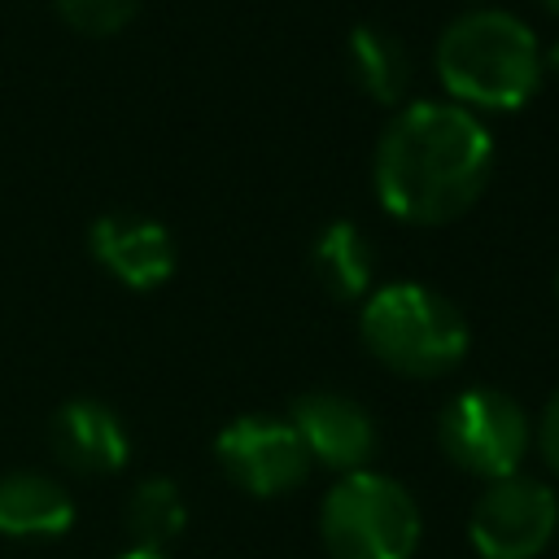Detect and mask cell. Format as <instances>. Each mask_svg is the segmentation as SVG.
I'll return each mask as SVG.
<instances>
[{"label":"cell","mask_w":559,"mask_h":559,"mask_svg":"<svg viewBox=\"0 0 559 559\" xmlns=\"http://www.w3.org/2000/svg\"><path fill=\"white\" fill-rule=\"evenodd\" d=\"M493 175L489 127L454 100L402 105L371 157V183L380 205L415 227H441L463 218Z\"/></svg>","instance_id":"obj_1"},{"label":"cell","mask_w":559,"mask_h":559,"mask_svg":"<svg viewBox=\"0 0 559 559\" xmlns=\"http://www.w3.org/2000/svg\"><path fill=\"white\" fill-rule=\"evenodd\" d=\"M437 79L463 109H520L542 87L537 35L502 9H472L437 39Z\"/></svg>","instance_id":"obj_2"},{"label":"cell","mask_w":559,"mask_h":559,"mask_svg":"<svg viewBox=\"0 0 559 559\" xmlns=\"http://www.w3.org/2000/svg\"><path fill=\"white\" fill-rule=\"evenodd\" d=\"M358 328L376 362L415 380L450 376L472 345V328L463 310L419 280L371 288L362 301Z\"/></svg>","instance_id":"obj_3"},{"label":"cell","mask_w":559,"mask_h":559,"mask_svg":"<svg viewBox=\"0 0 559 559\" xmlns=\"http://www.w3.org/2000/svg\"><path fill=\"white\" fill-rule=\"evenodd\" d=\"M424 520L415 498L380 472H345L323 493L319 537L332 559H411Z\"/></svg>","instance_id":"obj_4"},{"label":"cell","mask_w":559,"mask_h":559,"mask_svg":"<svg viewBox=\"0 0 559 559\" xmlns=\"http://www.w3.org/2000/svg\"><path fill=\"white\" fill-rule=\"evenodd\" d=\"M437 441L454 467H463L480 480H502V476L520 472V463L533 445V424L511 393L472 384L441 406Z\"/></svg>","instance_id":"obj_5"},{"label":"cell","mask_w":559,"mask_h":559,"mask_svg":"<svg viewBox=\"0 0 559 559\" xmlns=\"http://www.w3.org/2000/svg\"><path fill=\"white\" fill-rule=\"evenodd\" d=\"M559 533V498L537 476L489 480L472 507L467 537L480 559H537Z\"/></svg>","instance_id":"obj_6"},{"label":"cell","mask_w":559,"mask_h":559,"mask_svg":"<svg viewBox=\"0 0 559 559\" xmlns=\"http://www.w3.org/2000/svg\"><path fill=\"white\" fill-rule=\"evenodd\" d=\"M214 459L223 476L253 493V498H280L297 489L310 476V454L288 419L275 415H240L214 437Z\"/></svg>","instance_id":"obj_7"},{"label":"cell","mask_w":559,"mask_h":559,"mask_svg":"<svg viewBox=\"0 0 559 559\" xmlns=\"http://www.w3.org/2000/svg\"><path fill=\"white\" fill-rule=\"evenodd\" d=\"M87 249L118 284H127L135 293H148V288L166 284L170 271H175L170 227L148 218V214H135V210L100 214L87 227Z\"/></svg>","instance_id":"obj_8"},{"label":"cell","mask_w":559,"mask_h":559,"mask_svg":"<svg viewBox=\"0 0 559 559\" xmlns=\"http://www.w3.org/2000/svg\"><path fill=\"white\" fill-rule=\"evenodd\" d=\"M288 424L297 428L310 463H323L341 476L362 472L376 454V424L345 393H301V397H293Z\"/></svg>","instance_id":"obj_9"},{"label":"cell","mask_w":559,"mask_h":559,"mask_svg":"<svg viewBox=\"0 0 559 559\" xmlns=\"http://www.w3.org/2000/svg\"><path fill=\"white\" fill-rule=\"evenodd\" d=\"M48 432H52L48 441H52V454L61 459V467L83 472V476H109L131 454L122 419L105 402H96V397H70V402H61L52 411Z\"/></svg>","instance_id":"obj_10"},{"label":"cell","mask_w":559,"mask_h":559,"mask_svg":"<svg viewBox=\"0 0 559 559\" xmlns=\"http://www.w3.org/2000/svg\"><path fill=\"white\" fill-rule=\"evenodd\" d=\"M74 524L70 493L44 472H9L0 476V533L17 542L61 537Z\"/></svg>","instance_id":"obj_11"},{"label":"cell","mask_w":559,"mask_h":559,"mask_svg":"<svg viewBox=\"0 0 559 559\" xmlns=\"http://www.w3.org/2000/svg\"><path fill=\"white\" fill-rule=\"evenodd\" d=\"M310 271L314 284L336 297V301H358L371 293V275H376V249L367 240V231L349 218L328 223L314 245H310Z\"/></svg>","instance_id":"obj_12"},{"label":"cell","mask_w":559,"mask_h":559,"mask_svg":"<svg viewBox=\"0 0 559 559\" xmlns=\"http://www.w3.org/2000/svg\"><path fill=\"white\" fill-rule=\"evenodd\" d=\"M345 52H349V74L362 96H371L376 105H402V96L411 87V57L397 35L362 22L349 31Z\"/></svg>","instance_id":"obj_13"},{"label":"cell","mask_w":559,"mask_h":559,"mask_svg":"<svg viewBox=\"0 0 559 559\" xmlns=\"http://www.w3.org/2000/svg\"><path fill=\"white\" fill-rule=\"evenodd\" d=\"M188 528V507L175 480L166 476H148L135 485L131 502H127V533L140 550H166L179 533Z\"/></svg>","instance_id":"obj_14"},{"label":"cell","mask_w":559,"mask_h":559,"mask_svg":"<svg viewBox=\"0 0 559 559\" xmlns=\"http://www.w3.org/2000/svg\"><path fill=\"white\" fill-rule=\"evenodd\" d=\"M52 4L79 35H96V39L118 35L140 9V0H52Z\"/></svg>","instance_id":"obj_15"},{"label":"cell","mask_w":559,"mask_h":559,"mask_svg":"<svg viewBox=\"0 0 559 559\" xmlns=\"http://www.w3.org/2000/svg\"><path fill=\"white\" fill-rule=\"evenodd\" d=\"M533 441H537V450H542V463L559 476V389H555L550 402L542 406V419H537Z\"/></svg>","instance_id":"obj_16"},{"label":"cell","mask_w":559,"mask_h":559,"mask_svg":"<svg viewBox=\"0 0 559 559\" xmlns=\"http://www.w3.org/2000/svg\"><path fill=\"white\" fill-rule=\"evenodd\" d=\"M118 559H166V550H140V546H131V550H122Z\"/></svg>","instance_id":"obj_17"},{"label":"cell","mask_w":559,"mask_h":559,"mask_svg":"<svg viewBox=\"0 0 559 559\" xmlns=\"http://www.w3.org/2000/svg\"><path fill=\"white\" fill-rule=\"evenodd\" d=\"M546 70L559 79V39H555V44H550V52H546Z\"/></svg>","instance_id":"obj_18"},{"label":"cell","mask_w":559,"mask_h":559,"mask_svg":"<svg viewBox=\"0 0 559 559\" xmlns=\"http://www.w3.org/2000/svg\"><path fill=\"white\" fill-rule=\"evenodd\" d=\"M542 4H546V9H550V13L559 17V0H542Z\"/></svg>","instance_id":"obj_19"},{"label":"cell","mask_w":559,"mask_h":559,"mask_svg":"<svg viewBox=\"0 0 559 559\" xmlns=\"http://www.w3.org/2000/svg\"><path fill=\"white\" fill-rule=\"evenodd\" d=\"M555 297H559V271H555Z\"/></svg>","instance_id":"obj_20"}]
</instances>
